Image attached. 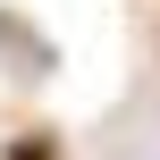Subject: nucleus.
I'll return each mask as SVG.
<instances>
[{"label":"nucleus","mask_w":160,"mask_h":160,"mask_svg":"<svg viewBox=\"0 0 160 160\" xmlns=\"http://www.w3.org/2000/svg\"><path fill=\"white\" fill-rule=\"evenodd\" d=\"M8 160H51V135H25V143H17Z\"/></svg>","instance_id":"nucleus-1"}]
</instances>
